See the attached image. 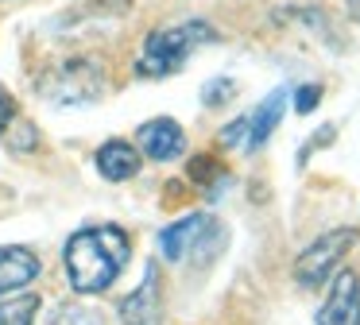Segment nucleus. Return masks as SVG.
I'll list each match as a JSON object with an SVG mask.
<instances>
[{"mask_svg":"<svg viewBox=\"0 0 360 325\" xmlns=\"http://www.w3.org/2000/svg\"><path fill=\"white\" fill-rule=\"evenodd\" d=\"M128 255H132V240L124 229H112V224L82 229L66 240V279L78 294H101L120 279V271L128 267Z\"/></svg>","mask_w":360,"mask_h":325,"instance_id":"1","label":"nucleus"},{"mask_svg":"<svg viewBox=\"0 0 360 325\" xmlns=\"http://www.w3.org/2000/svg\"><path fill=\"white\" fill-rule=\"evenodd\" d=\"M213 39H217V27L205 20H182V23H171V27H159L143 39L140 54H136V74L140 77H171L174 70L186 66V58L198 46L213 43Z\"/></svg>","mask_w":360,"mask_h":325,"instance_id":"2","label":"nucleus"},{"mask_svg":"<svg viewBox=\"0 0 360 325\" xmlns=\"http://www.w3.org/2000/svg\"><path fill=\"white\" fill-rule=\"evenodd\" d=\"M105 89H109V77H105V66L97 54H63L39 77L43 97L66 108L94 105V101L105 97Z\"/></svg>","mask_w":360,"mask_h":325,"instance_id":"3","label":"nucleus"},{"mask_svg":"<svg viewBox=\"0 0 360 325\" xmlns=\"http://www.w3.org/2000/svg\"><path fill=\"white\" fill-rule=\"evenodd\" d=\"M221 244H225V229L210 213H190L159 232V248H163V255L171 263L190 260L198 267H205L221 252Z\"/></svg>","mask_w":360,"mask_h":325,"instance_id":"4","label":"nucleus"},{"mask_svg":"<svg viewBox=\"0 0 360 325\" xmlns=\"http://www.w3.org/2000/svg\"><path fill=\"white\" fill-rule=\"evenodd\" d=\"M352 244H356V229H329V232H321V236L295 260L298 286H306V291L321 286L337 271V263L345 260V252H349Z\"/></svg>","mask_w":360,"mask_h":325,"instance_id":"5","label":"nucleus"},{"mask_svg":"<svg viewBox=\"0 0 360 325\" xmlns=\"http://www.w3.org/2000/svg\"><path fill=\"white\" fill-rule=\"evenodd\" d=\"M163 279H159V267L155 263H148V271H143V283L136 286L132 294H124L117 306L120 321L124 325H159L163 321Z\"/></svg>","mask_w":360,"mask_h":325,"instance_id":"6","label":"nucleus"},{"mask_svg":"<svg viewBox=\"0 0 360 325\" xmlns=\"http://www.w3.org/2000/svg\"><path fill=\"white\" fill-rule=\"evenodd\" d=\"M318 325H360V279L356 271H337L326 302L318 310Z\"/></svg>","mask_w":360,"mask_h":325,"instance_id":"7","label":"nucleus"},{"mask_svg":"<svg viewBox=\"0 0 360 325\" xmlns=\"http://www.w3.org/2000/svg\"><path fill=\"white\" fill-rule=\"evenodd\" d=\"M136 147H140V155H148V159H155V162H171L186 151V132H182V124L171 120V116H155V120L140 124Z\"/></svg>","mask_w":360,"mask_h":325,"instance_id":"8","label":"nucleus"},{"mask_svg":"<svg viewBox=\"0 0 360 325\" xmlns=\"http://www.w3.org/2000/svg\"><path fill=\"white\" fill-rule=\"evenodd\" d=\"M39 275V255L20 244H0V298L12 291H24Z\"/></svg>","mask_w":360,"mask_h":325,"instance_id":"9","label":"nucleus"},{"mask_svg":"<svg viewBox=\"0 0 360 325\" xmlns=\"http://www.w3.org/2000/svg\"><path fill=\"white\" fill-rule=\"evenodd\" d=\"M94 162H97V170H101V178H109V182H128V178L140 174V147L128 144V139H109V144L97 147Z\"/></svg>","mask_w":360,"mask_h":325,"instance_id":"10","label":"nucleus"},{"mask_svg":"<svg viewBox=\"0 0 360 325\" xmlns=\"http://www.w3.org/2000/svg\"><path fill=\"white\" fill-rule=\"evenodd\" d=\"M283 113H287V89H271L259 101L256 113L248 116V151H256V147H264L271 139V132L279 128Z\"/></svg>","mask_w":360,"mask_h":325,"instance_id":"11","label":"nucleus"},{"mask_svg":"<svg viewBox=\"0 0 360 325\" xmlns=\"http://www.w3.org/2000/svg\"><path fill=\"white\" fill-rule=\"evenodd\" d=\"M35 314H39V294L0 298V325H32Z\"/></svg>","mask_w":360,"mask_h":325,"instance_id":"12","label":"nucleus"},{"mask_svg":"<svg viewBox=\"0 0 360 325\" xmlns=\"http://www.w3.org/2000/svg\"><path fill=\"white\" fill-rule=\"evenodd\" d=\"M4 136H12L8 147H12V151H20V155L39 147V128H35V124H27L24 116H16V120L8 124V132H4Z\"/></svg>","mask_w":360,"mask_h":325,"instance_id":"13","label":"nucleus"},{"mask_svg":"<svg viewBox=\"0 0 360 325\" xmlns=\"http://www.w3.org/2000/svg\"><path fill=\"white\" fill-rule=\"evenodd\" d=\"M233 97H236L233 77H213V82H205V89H202V105L205 108H221L225 101H233Z\"/></svg>","mask_w":360,"mask_h":325,"instance_id":"14","label":"nucleus"},{"mask_svg":"<svg viewBox=\"0 0 360 325\" xmlns=\"http://www.w3.org/2000/svg\"><path fill=\"white\" fill-rule=\"evenodd\" d=\"M51 325H101V317L86 306H63V310H55V321Z\"/></svg>","mask_w":360,"mask_h":325,"instance_id":"15","label":"nucleus"},{"mask_svg":"<svg viewBox=\"0 0 360 325\" xmlns=\"http://www.w3.org/2000/svg\"><path fill=\"white\" fill-rule=\"evenodd\" d=\"M217 139H221V147H244L248 151V116H236L233 124H225Z\"/></svg>","mask_w":360,"mask_h":325,"instance_id":"16","label":"nucleus"},{"mask_svg":"<svg viewBox=\"0 0 360 325\" xmlns=\"http://www.w3.org/2000/svg\"><path fill=\"white\" fill-rule=\"evenodd\" d=\"M221 174H225L221 162L210 159V155H194V159H190V178H194V182H213V178H221Z\"/></svg>","mask_w":360,"mask_h":325,"instance_id":"17","label":"nucleus"},{"mask_svg":"<svg viewBox=\"0 0 360 325\" xmlns=\"http://www.w3.org/2000/svg\"><path fill=\"white\" fill-rule=\"evenodd\" d=\"M318 101H321V85H298L295 89V113H314L318 108Z\"/></svg>","mask_w":360,"mask_h":325,"instance_id":"18","label":"nucleus"},{"mask_svg":"<svg viewBox=\"0 0 360 325\" xmlns=\"http://www.w3.org/2000/svg\"><path fill=\"white\" fill-rule=\"evenodd\" d=\"M20 116V108H16V101H12V93L8 89H0V136L8 132V124Z\"/></svg>","mask_w":360,"mask_h":325,"instance_id":"19","label":"nucleus"},{"mask_svg":"<svg viewBox=\"0 0 360 325\" xmlns=\"http://www.w3.org/2000/svg\"><path fill=\"white\" fill-rule=\"evenodd\" d=\"M345 8H349L352 20H360V0H345Z\"/></svg>","mask_w":360,"mask_h":325,"instance_id":"20","label":"nucleus"}]
</instances>
